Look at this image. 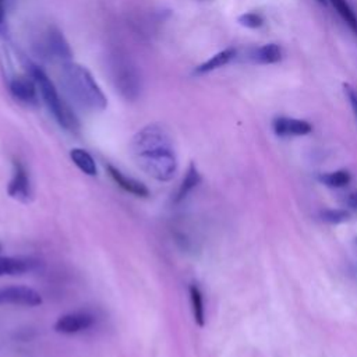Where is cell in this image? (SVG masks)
<instances>
[{"label": "cell", "mask_w": 357, "mask_h": 357, "mask_svg": "<svg viewBox=\"0 0 357 357\" xmlns=\"http://www.w3.org/2000/svg\"><path fill=\"white\" fill-rule=\"evenodd\" d=\"M131 153L139 169L152 178L166 183L176 176L177 153L165 127L155 123L142 127L132 137Z\"/></svg>", "instance_id": "1"}, {"label": "cell", "mask_w": 357, "mask_h": 357, "mask_svg": "<svg viewBox=\"0 0 357 357\" xmlns=\"http://www.w3.org/2000/svg\"><path fill=\"white\" fill-rule=\"evenodd\" d=\"M59 78L66 96L77 107L91 113L106 109L107 99L86 67L71 60L66 61L61 64Z\"/></svg>", "instance_id": "2"}, {"label": "cell", "mask_w": 357, "mask_h": 357, "mask_svg": "<svg viewBox=\"0 0 357 357\" xmlns=\"http://www.w3.org/2000/svg\"><path fill=\"white\" fill-rule=\"evenodd\" d=\"M26 70L33 77L39 96L57 121V124L70 132H77L79 130V121L68 103L64 102V99L59 95L54 84L50 81L47 74L39 66L32 63L26 64Z\"/></svg>", "instance_id": "3"}, {"label": "cell", "mask_w": 357, "mask_h": 357, "mask_svg": "<svg viewBox=\"0 0 357 357\" xmlns=\"http://www.w3.org/2000/svg\"><path fill=\"white\" fill-rule=\"evenodd\" d=\"M109 75L116 91L126 100H135L141 95L142 78L137 64L124 53L114 52L107 61Z\"/></svg>", "instance_id": "4"}, {"label": "cell", "mask_w": 357, "mask_h": 357, "mask_svg": "<svg viewBox=\"0 0 357 357\" xmlns=\"http://www.w3.org/2000/svg\"><path fill=\"white\" fill-rule=\"evenodd\" d=\"M32 46L39 57L49 61H57L63 64L70 61L73 56V52L63 32L54 25H49L42 29L33 40Z\"/></svg>", "instance_id": "5"}, {"label": "cell", "mask_w": 357, "mask_h": 357, "mask_svg": "<svg viewBox=\"0 0 357 357\" xmlns=\"http://www.w3.org/2000/svg\"><path fill=\"white\" fill-rule=\"evenodd\" d=\"M8 91L11 96L24 106H36L39 102L38 86L28 70L22 74H14L10 77Z\"/></svg>", "instance_id": "6"}, {"label": "cell", "mask_w": 357, "mask_h": 357, "mask_svg": "<svg viewBox=\"0 0 357 357\" xmlns=\"http://www.w3.org/2000/svg\"><path fill=\"white\" fill-rule=\"evenodd\" d=\"M7 192L11 198L20 202H29L32 199V181L26 166L20 160H13V174L7 185Z\"/></svg>", "instance_id": "7"}, {"label": "cell", "mask_w": 357, "mask_h": 357, "mask_svg": "<svg viewBox=\"0 0 357 357\" xmlns=\"http://www.w3.org/2000/svg\"><path fill=\"white\" fill-rule=\"evenodd\" d=\"M24 305L36 307L42 304V296L28 286H6L0 287V305Z\"/></svg>", "instance_id": "8"}, {"label": "cell", "mask_w": 357, "mask_h": 357, "mask_svg": "<svg viewBox=\"0 0 357 357\" xmlns=\"http://www.w3.org/2000/svg\"><path fill=\"white\" fill-rule=\"evenodd\" d=\"M95 324V317L88 311H74L61 315L56 324L54 331L63 335H74L89 329Z\"/></svg>", "instance_id": "9"}, {"label": "cell", "mask_w": 357, "mask_h": 357, "mask_svg": "<svg viewBox=\"0 0 357 357\" xmlns=\"http://www.w3.org/2000/svg\"><path fill=\"white\" fill-rule=\"evenodd\" d=\"M273 132L279 137H300L312 131V126L307 120L279 116L272 120Z\"/></svg>", "instance_id": "10"}, {"label": "cell", "mask_w": 357, "mask_h": 357, "mask_svg": "<svg viewBox=\"0 0 357 357\" xmlns=\"http://www.w3.org/2000/svg\"><path fill=\"white\" fill-rule=\"evenodd\" d=\"M106 170H107V174L110 176V178L126 192L131 194V195H135V197H139V198H148L151 195L149 192V188L139 180L131 177V176H127L124 174L121 170H119L116 166L107 163L106 165Z\"/></svg>", "instance_id": "11"}, {"label": "cell", "mask_w": 357, "mask_h": 357, "mask_svg": "<svg viewBox=\"0 0 357 357\" xmlns=\"http://www.w3.org/2000/svg\"><path fill=\"white\" fill-rule=\"evenodd\" d=\"M39 261L31 257H0V276L24 275L38 269Z\"/></svg>", "instance_id": "12"}, {"label": "cell", "mask_w": 357, "mask_h": 357, "mask_svg": "<svg viewBox=\"0 0 357 357\" xmlns=\"http://www.w3.org/2000/svg\"><path fill=\"white\" fill-rule=\"evenodd\" d=\"M282 49L276 43H265L254 47L248 53V59L257 64H275L282 60Z\"/></svg>", "instance_id": "13"}, {"label": "cell", "mask_w": 357, "mask_h": 357, "mask_svg": "<svg viewBox=\"0 0 357 357\" xmlns=\"http://www.w3.org/2000/svg\"><path fill=\"white\" fill-rule=\"evenodd\" d=\"M201 180H202V177H201L197 166L194 163H190V166L187 167L185 174L173 197V202L178 204V202L184 201L188 197V194L201 183Z\"/></svg>", "instance_id": "14"}, {"label": "cell", "mask_w": 357, "mask_h": 357, "mask_svg": "<svg viewBox=\"0 0 357 357\" xmlns=\"http://www.w3.org/2000/svg\"><path fill=\"white\" fill-rule=\"evenodd\" d=\"M237 52L236 49L233 47H227V49H223L220 52H218L216 54H213L212 57H209L206 61H204L202 64H199L198 67H195L194 73L195 74H206V73H211V71H215L226 64H229L234 57H236Z\"/></svg>", "instance_id": "15"}, {"label": "cell", "mask_w": 357, "mask_h": 357, "mask_svg": "<svg viewBox=\"0 0 357 357\" xmlns=\"http://www.w3.org/2000/svg\"><path fill=\"white\" fill-rule=\"evenodd\" d=\"M70 158L74 162V165L86 176H96L98 173V167L95 163V159L92 158V155L82 149V148H73L70 151Z\"/></svg>", "instance_id": "16"}, {"label": "cell", "mask_w": 357, "mask_h": 357, "mask_svg": "<svg viewBox=\"0 0 357 357\" xmlns=\"http://www.w3.org/2000/svg\"><path fill=\"white\" fill-rule=\"evenodd\" d=\"M188 294H190V303H191L194 321L198 326H204L205 325V307H204L202 291L195 283H191L188 286Z\"/></svg>", "instance_id": "17"}, {"label": "cell", "mask_w": 357, "mask_h": 357, "mask_svg": "<svg viewBox=\"0 0 357 357\" xmlns=\"http://www.w3.org/2000/svg\"><path fill=\"white\" fill-rule=\"evenodd\" d=\"M336 13L340 15V18L347 24V26L357 35V14L350 6L347 0H329Z\"/></svg>", "instance_id": "18"}, {"label": "cell", "mask_w": 357, "mask_h": 357, "mask_svg": "<svg viewBox=\"0 0 357 357\" xmlns=\"http://www.w3.org/2000/svg\"><path fill=\"white\" fill-rule=\"evenodd\" d=\"M318 180H319V183H322L326 187L342 188V187H346L350 183L351 176L347 170L340 169V170H335V172L322 173V174L318 176Z\"/></svg>", "instance_id": "19"}, {"label": "cell", "mask_w": 357, "mask_h": 357, "mask_svg": "<svg viewBox=\"0 0 357 357\" xmlns=\"http://www.w3.org/2000/svg\"><path fill=\"white\" fill-rule=\"evenodd\" d=\"M321 219L326 223H331V225H339V223H343V222H347L350 215L347 211L344 209H337V208H329V209H324L321 211L319 213Z\"/></svg>", "instance_id": "20"}, {"label": "cell", "mask_w": 357, "mask_h": 357, "mask_svg": "<svg viewBox=\"0 0 357 357\" xmlns=\"http://www.w3.org/2000/svg\"><path fill=\"white\" fill-rule=\"evenodd\" d=\"M238 24L245 26V28H250V29H257L259 26H262L264 24V17L259 14V13H254V11H250V13H244L241 14L238 18H237Z\"/></svg>", "instance_id": "21"}, {"label": "cell", "mask_w": 357, "mask_h": 357, "mask_svg": "<svg viewBox=\"0 0 357 357\" xmlns=\"http://www.w3.org/2000/svg\"><path fill=\"white\" fill-rule=\"evenodd\" d=\"M343 92H344V95H346V98H347V100H349V103L351 106L353 114H354V117L357 120V89L353 85L344 82L343 84Z\"/></svg>", "instance_id": "22"}, {"label": "cell", "mask_w": 357, "mask_h": 357, "mask_svg": "<svg viewBox=\"0 0 357 357\" xmlns=\"http://www.w3.org/2000/svg\"><path fill=\"white\" fill-rule=\"evenodd\" d=\"M346 204H347L351 209H356V211H357V191H353V192H350V194L346 197Z\"/></svg>", "instance_id": "23"}, {"label": "cell", "mask_w": 357, "mask_h": 357, "mask_svg": "<svg viewBox=\"0 0 357 357\" xmlns=\"http://www.w3.org/2000/svg\"><path fill=\"white\" fill-rule=\"evenodd\" d=\"M4 14H6V0H0V29L4 24Z\"/></svg>", "instance_id": "24"}, {"label": "cell", "mask_w": 357, "mask_h": 357, "mask_svg": "<svg viewBox=\"0 0 357 357\" xmlns=\"http://www.w3.org/2000/svg\"><path fill=\"white\" fill-rule=\"evenodd\" d=\"M319 3H326V0H318Z\"/></svg>", "instance_id": "25"}, {"label": "cell", "mask_w": 357, "mask_h": 357, "mask_svg": "<svg viewBox=\"0 0 357 357\" xmlns=\"http://www.w3.org/2000/svg\"><path fill=\"white\" fill-rule=\"evenodd\" d=\"M0 251H1V245H0Z\"/></svg>", "instance_id": "26"}, {"label": "cell", "mask_w": 357, "mask_h": 357, "mask_svg": "<svg viewBox=\"0 0 357 357\" xmlns=\"http://www.w3.org/2000/svg\"><path fill=\"white\" fill-rule=\"evenodd\" d=\"M356 243H357V238H356Z\"/></svg>", "instance_id": "27"}]
</instances>
